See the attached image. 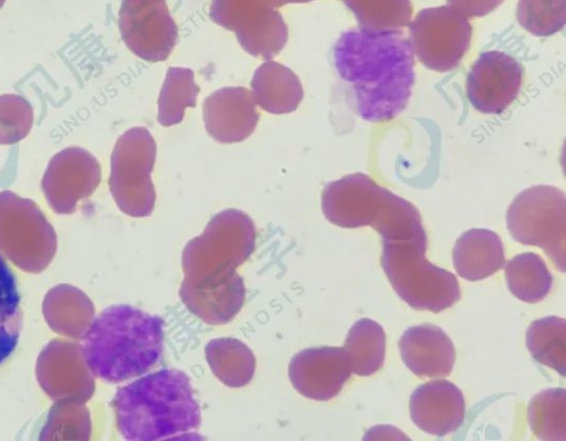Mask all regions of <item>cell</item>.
I'll list each match as a JSON object with an SVG mask.
<instances>
[{"mask_svg": "<svg viewBox=\"0 0 566 441\" xmlns=\"http://www.w3.org/2000/svg\"><path fill=\"white\" fill-rule=\"evenodd\" d=\"M33 108L19 94L0 95V145H13L25 138L33 125Z\"/></svg>", "mask_w": 566, "mask_h": 441, "instance_id": "cell-27", "label": "cell"}, {"mask_svg": "<svg viewBox=\"0 0 566 441\" xmlns=\"http://www.w3.org/2000/svg\"><path fill=\"white\" fill-rule=\"evenodd\" d=\"M565 19V0H520L517 6L518 23L536 36L560 31Z\"/></svg>", "mask_w": 566, "mask_h": 441, "instance_id": "cell-26", "label": "cell"}, {"mask_svg": "<svg viewBox=\"0 0 566 441\" xmlns=\"http://www.w3.org/2000/svg\"><path fill=\"white\" fill-rule=\"evenodd\" d=\"M112 406L125 440L185 439L201 423L190 378L175 368L160 369L120 387Z\"/></svg>", "mask_w": 566, "mask_h": 441, "instance_id": "cell-2", "label": "cell"}, {"mask_svg": "<svg viewBox=\"0 0 566 441\" xmlns=\"http://www.w3.org/2000/svg\"><path fill=\"white\" fill-rule=\"evenodd\" d=\"M179 296L186 307L210 325L231 322L240 312L245 297V287L239 275L232 281L211 288L180 286Z\"/></svg>", "mask_w": 566, "mask_h": 441, "instance_id": "cell-18", "label": "cell"}, {"mask_svg": "<svg viewBox=\"0 0 566 441\" xmlns=\"http://www.w3.org/2000/svg\"><path fill=\"white\" fill-rule=\"evenodd\" d=\"M254 246L255 227L247 213L238 209L217 213L203 232L185 245L180 286L202 290L232 281Z\"/></svg>", "mask_w": 566, "mask_h": 441, "instance_id": "cell-5", "label": "cell"}, {"mask_svg": "<svg viewBox=\"0 0 566 441\" xmlns=\"http://www.w3.org/2000/svg\"><path fill=\"white\" fill-rule=\"evenodd\" d=\"M526 346L532 357L559 375L566 369V322L546 316L531 323L526 330Z\"/></svg>", "mask_w": 566, "mask_h": 441, "instance_id": "cell-22", "label": "cell"}, {"mask_svg": "<svg viewBox=\"0 0 566 441\" xmlns=\"http://www.w3.org/2000/svg\"><path fill=\"white\" fill-rule=\"evenodd\" d=\"M427 237L382 241L381 266L397 295L418 311L433 313L460 298L457 277L426 259Z\"/></svg>", "mask_w": 566, "mask_h": 441, "instance_id": "cell-6", "label": "cell"}, {"mask_svg": "<svg viewBox=\"0 0 566 441\" xmlns=\"http://www.w3.org/2000/svg\"><path fill=\"white\" fill-rule=\"evenodd\" d=\"M455 272L467 281H480L501 270L505 264L501 238L489 229L463 232L453 248Z\"/></svg>", "mask_w": 566, "mask_h": 441, "instance_id": "cell-16", "label": "cell"}, {"mask_svg": "<svg viewBox=\"0 0 566 441\" xmlns=\"http://www.w3.org/2000/svg\"><path fill=\"white\" fill-rule=\"evenodd\" d=\"M527 419L534 435L541 440H566V391L545 389L536 393L527 407Z\"/></svg>", "mask_w": 566, "mask_h": 441, "instance_id": "cell-23", "label": "cell"}, {"mask_svg": "<svg viewBox=\"0 0 566 441\" xmlns=\"http://www.w3.org/2000/svg\"><path fill=\"white\" fill-rule=\"evenodd\" d=\"M523 67L510 54L492 50L480 54L465 83L471 105L483 114L503 113L518 96Z\"/></svg>", "mask_w": 566, "mask_h": 441, "instance_id": "cell-11", "label": "cell"}, {"mask_svg": "<svg viewBox=\"0 0 566 441\" xmlns=\"http://www.w3.org/2000/svg\"><path fill=\"white\" fill-rule=\"evenodd\" d=\"M22 328V311L17 280L0 256V365L15 349Z\"/></svg>", "mask_w": 566, "mask_h": 441, "instance_id": "cell-25", "label": "cell"}, {"mask_svg": "<svg viewBox=\"0 0 566 441\" xmlns=\"http://www.w3.org/2000/svg\"><path fill=\"white\" fill-rule=\"evenodd\" d=\"M251 88L256 105L271 114L292 113L304 96L297 75L272 60L264 61L254 71Z\"/></svg>", "mask_w": 566, "mask_h": 441, "instance_id": "cell-17", "label": "cell"}, {"mask_svg": "<svg viewBox=\"0 0 566 441\" xmlns=\"http://www.w3.org/2000/svg\"><path fill=\"white\" fill-rule=\"evenodd\" d=\"M205 354L211 371L226 386L240 388L252 380L255 357L241 340L231 337L211 339Z\"/></svg>", "mask_w": 566, "mask_h": 441, "instance_id": "cell-19", "label": "cell"}, {"mask_svg": "<svg viewBox=\"0 0 566 441\" xmlns=\"http://www.w3.org/2000/svg\"><path fill=\"white\" fill-rule=\"evenodd\" d=\"M324 217L340 228L370 225L382 241L426 234L417 208L408 200L356 172L328 182L322 192Z\"/></svg>", "mask_w": 566, "mask_h": 441, "instance_id": "cell-4", "label": "cell"}, {"mask_svg": "<svg viewBox=\"0 0 566 441\" xmlns=\"http://www.w3.org/2000/svg\"><path fill=\"white\" fill-rule=\"evenodd\" d=\"M156 141L145 127L123 133L111 155L109 189L118 208L135 218L151 214L156 200L151 171Z\"/></svg>", "mask_w": 566, "mask_h": 441, "instance_id": "cell-8", "label": "cell"}, {"mask_svg": "<svg viewBox=\"0 0 566 441\" xmlns=\"http://www.w3.org/2000/svg\"><path fill=\"white\" fill-rule=\"evenodd\" d=\"M334 64L352 88L356 113L367 122L397 117L408 105L415 84V53L400 30L355 28L343 32Z\"/></svg>", "mask_w": 566, "mask_h": 441, "instance_id": "cell-1", "label": "cell"}, {"mask_svg": "<svg viewBox=\"0 0 566 441\" xmlns=\"http://www.w3.org/2000/svg\"><path fill=\"white\" fill-rule=\"evenodd\" d=\"M199 87L193 72L186 67H170L166 73L158 98V122L163 126L180 123L187 107L196 105Z\"/></svg>", "mask_w": 566, "mask_h": 441, "instance_id": "cell-24", "label": "cell"}, {"mask_svg": "<svg viewBox=\"0 0 566 441\" xmlns=\"http://www.w3.org/2000/svg\"><path fill=\"white\" fill-rule=\"evenodd\" d=\"M410 418L422 431L443 437L463 423L465 403L461 390L448 380L419 386L410 397Z\"/></svg>", "mask_w": 566, "mask_h": 441, "instance_id": "cell-14", "label": "cell"}, {"mask_svg": "<svg viewBox=\"0 0 566 441\" xmlns=\"http://www.w3.org/2000/svg\"><path fill=\"white\" fill-rule=\"evenodd\" d=\"M510 292L525 303H537L551 291L553 277L544 260L536 253L515 255L505 264Z\"/></svg>", "mask_w": 566, "mask_h": 441, "instance_id": "cell-21", "label": "cell"}, {"mask_svg": "<svg viewBox=\"0 0 566 441\" xmlns=\"http://www.w3.org/2000/svg\"><path fill=\"white\" fill-rule=\"evenodd\" d=\"M6 0H0V9L3 7Z\"/></svg>", "mask_w": 566, "mask_h": 441, "instance_id": "cell-29", "label": "cell"}, {"mask_svg": "<svg viewBox=\"0 0 566 441\" xmlns=\"http://www.w3.org/2000/svg\"><path fill=\"white\" fill-rule=\"evenodd\" d=\"M506 225L518 243L544 250L556 269L566 267V196L554 186H533L521 191L506 212Z\"/></svg>", "mask_w": 566, "mask_h": 441, "instance_id": "cell-7", "label": "cell"}, {"mask_svg": "<svg viewBox=\"0 0 566 441\" xmlns=\"http://www.w3.org/2000/svg\"><path fill=\"white\" fill-rule=\"evenodd\" d=\"M350 375L343 347L306 348L294 355L289 365V377L296 391L318 401L336 397Z\"/></svg>", "mask_w": 566, "mask_h": 441, "instance_id": "cell-12", "label": "cell"}, {"mask_svg": "<svg viewBox=\"0 0 566 441\" xmlns=\"http://www.w3.org/2000/svg\"><path fill=\"white\" fill-rule=\"evenodd\" d=\"M405 365L418 377L443 378L451 374L455 350L439 326L424 323L406 329L399 339Z\"/></svg>", "mask_w": 566, "mask_h": 441, "instance_id": "cell-15", "label": "cell"}, {"mask_svg": "<svg viewBox=\"0 0 566 441\" xmlns=\"http://www.w3.org/2000/svg\"><path fill=\"white\" fill-rule=\"evenodd\" d=\"M164 321L132 305H112L85 330L82 354L90 371L108 382H120L148 371L159 360Z\"/></svg>", "mask_w": 566, "mask_h": 441, "instance_id": "cell-3", "label": "cell"}, {"mask_svg": "<svg viewBox=\"0 0 566 441\" xmlns=\"http://www.w3.org/2000/svg\"><path fill=\"white\" fill-rule=\"evenodd\" d=\"M203 124L207 133L222 144L247 139L255 129L260 115L252 93L245 87H223L203 101Z\"/></svg>", "mask_w": 566, "mask_h": 441, "instance_id": "cell-13", "label": "cell"}, {"mask_svg": "<svg viewBox=\"0 0 566 441\" xmlns=\"http://www.w3.org/2000/svg\"><path fill=\"white\" fill-rule=\"evenodd\" d=\"M409 30V40L418 60L429 70L441 73L459 65L472 36L468 20L448 8L421 11Z\"/></svg>", "mask_w": 566, "mask_h": 441, "instance_id": "cell-9", "label": "cell"}, {"mask_svg": "<svg viewBox=\"0 0 566 441\" xmlns=\"http://www.w3.org/2000/svg\"><path fill=\"white\" fill-rule=\"evenodd\" d=\"M343 348L347 354L352 372L370 376L384 365L386 334L377 322L361 318L350 327Z\"/></svg>", "mask_w": 566, "mask_h": 441, "instance_id": "cell-20", "label": "cell"}, {"mask_svg": "<svg viewBox=\"0 0 566 441\" xmlns=\"http://www.w3.org/2000/svg\"><path fill=\"white\" fill-rule=\"evenodd\" d=\"M102 169L88 150L71 146L56 153L42 177V190L59 213H70L80 199L86 198L99 185Z\"/></svg>", "mask_w": 566, "mask_h": 441, "instance_id": "cell-10", "label": "cell"}, {"mask_svg": "<svg viewBox=\"0 0 566 441\" xmlns=\"http://www.w3.org/2000/svg\"><path fill=\"white\" fill-rule=\"evenodd\" d=\"M502 0H449V3L467 17H481L491 12Z\"/></svg>", "mask_w": 566, "mask_h": 441, "instance_id": "cell-28", "label": "cell"}]
</instances>
